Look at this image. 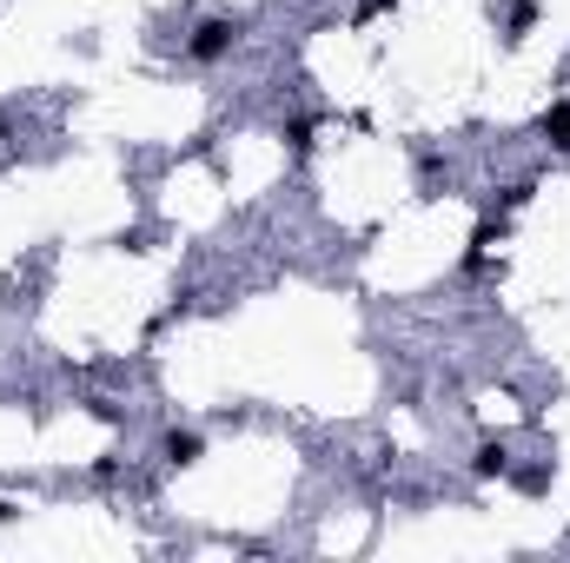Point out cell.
<instances>
[{
    "mask_svg": "<svg viewBox=\"0 0 570 563\" xmlns=\"http://www.w3.org/2000/svg\"><path fill=\"white\" fill-rule=\"evenodd\" d=\"M232 47H239V21H232V14H213V21H199V27H193V40H186V53H193L199 66L226 60Z\"/></svg>",
    "mask_w": 570,
    "mask_h": 563,
    "instance_id": "cell-1",
    "label": "cell"
},
{
    "mask_svg": "<svg viewBox=\"0 0 570 563\" xmlns=\"http://www.w3.org/2000/svg\"><path fill=\"white\" fill-rule=\"evenodd\" d=\"M159 457L186 470V464H199V457H206V438H199V431H167V438H159Z\"/></svg>",
    "mask_w": 570,
    "mask_h": 563,
    "instance_id": "cell-2",
    "label": "cell"
},
{
    "mask_svg": "<svg viewBox=\"0 0 570 563\" xmlns=\"http://www.w3.org/2000/svg\"><path fill=\"white\" fill-rule=\"evenodd\" d=\"M511 470V451L498 444V438H484L477 451H471V477H484V485H492V477H505Z\"/></svg>",
    "mask_w": 570,
    "mask_h": 563,
    "instance_id": "cell-3",
    "label": "cell"
},
{
    "mask_svg": "<svg viewBox=\"0 0 570 563\" xmlns=\"http://www.w3.org/2000/svg\"><path fill=\"white\" fill-rule=\"evenodd\" d=\"M537 133H544L557 152H570V100H550V107L537 113Z\"/></svg>",
    "mask_w": 570,
    "mask_h": 563,
    "instance_id": "cell-4",
    "label": "cell"
},
{
    "mask_svg": "<svg viewBox=\"0 0 570 563\" xmlns=\"http://www.w3.org/2000/svg\"><path fill=\"white\" fill-rule=\"evenodd\" d=\"M531 27H537V0H518V8H511V21H505V40L518 47V40H531Z\"/></svg>",
    "mask_w": 570,
    "mask_h": 563,
    "instance_id": "cell-5",
    "label": "cell"
},
{
    "mask_svg": "<svg viewBox=\"0 0 570 563\" xmlns=\"http://www.w3.org/2000/svg\"><path fill=\"white\" fill-rule=\"evenodd\" d=\"M518 491H524V498H544V491H550V470H518Z\"/></svg>",
    "mask_w": 570,
    "mask_h": 563,
    "instance_id": "cell-6",
    "label": "cell"
},
{
    "mask_svg": "<svg viewBox=\"0 0 570 563\" xmlns=\"http://www.w3.org/2000/svg\"><path fill=\"white\" fill-rule=\"evenodd\" d=\"M312 133H318V120H292V126H286V139H292V152H305V146H312Z\"/></svg>",
    "mask_w": 570,
    "mask_h": 563,
    "instance_id": "cell-7",
    "label": "cell"
},
{
    "mask_svg": "<svg viewBox=\"0 0 570 563\" xmlns=\"http://www.w3.org/2000/svg\"><path fill=\"white\" fill-rule=\"evenodd\" d=\"M398 0H359V21H378V14H391Z\"/></svg>",
    "mask_w": 570,
    "mask_h": 563,
    "instance_id": "cell-8",
    "label": "cell"
},
{
    "mask_svg": "<svg viewBox=\"0 0 570 563\" xmlns=\"http://www.w3.org/2000/svg\"><path fill=\"white\" fill-rule=\"evenodd\" d=\"M0 524H14V504H0Z\"/></svg>",
    "mask_w": 570,
    "mask_h": 563,
    "instance_id": "cell-9",
    "label": "cell"
}]
</instances>
